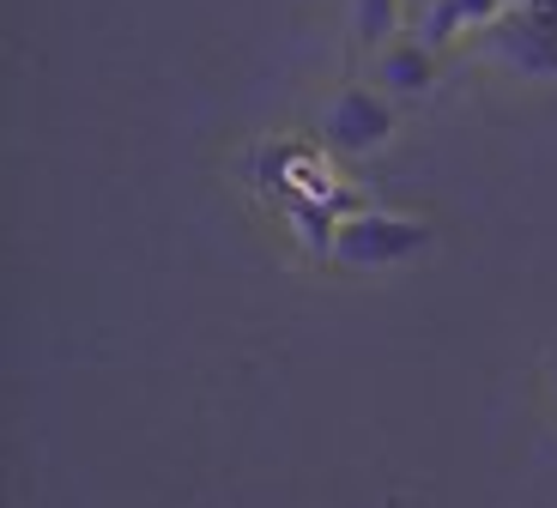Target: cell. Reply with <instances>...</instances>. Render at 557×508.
Returning <instances> with one entry per match:
<instances>
[{"label": "cell", "instance_id": "1", "mask_svg": "<svg viewBox=\"0 0 557 508\" xmlns=\"http://www.w3.org/2000/svg\"><path fill=\"white\" fill-rule=\"evenodd\" d=\"M431 248V224L400 219V212H351L339 219V243H334V261L346 267H400L412 255Z\"/></svg>", "mask_w": 557, "mask_h": 508}, {"label": "cell", "instance_id": "2", "mask_svg": "<svg viewBox=\"0 0 557 508\" xmlns=\"http://www.w3.org/2000/svg\"><path fill=\"white\" fill-rule=\"evenodd\" d=\"M388 134H394V103L376 85H346L321 110V139L334 151H376L388 146Z\"/></svg>", "mask_w": 557, "mask_h": 508}, {"label": "cell", "instance_id": "3", "mask_svg": "<svg viewBox=\"0 0 557 508\" xmlns=\"http://www.w3.org/2000/svg\"><path fill=\"white\" fill-rule=\"evenodd\" d=\"M485 49L521 79H557V25L540 13H503L485 30Z\"/></svg>", "mask_w": 557, "mask_h": 508}, {"label": "cell", "instance_id": "4", "mask_svg": "<svg viewBox=\"0 0 557 508\" xmlns=\"http://www.w3.org/2000/svg\"><path fill=\"white\" fill-rule=\"evenodd\" d=\"M436 79V49L418 37H394L388 49H376V91H394V97H418L431 91Z\"/></svg>", "mask_w": 557, "mask_h": 508}, {"label": "cell", "instance_id": "5", "mask_svg": "<svg viewBox=\"0 0 557 508\" xmlns=\"http://www.w3.org/2000/svg\"><path fill=\"white\" fill-rule=\"evenodd\" d=\"M509 13L503 0H436L431 13L418 18V42H431V49H443L448 37H460V30H479L485 37L497 18Z\"/></svg>", "mask_w": 557, "mask_h": 508}, {"label": "cell", "instance_id": "6", "mask_svg": "<svg viewBox=\"0 0 557 508\" xmlns=\"http://www.w3.org/2000/svg\"><path fill=\"white\" fill-rule=\"evenodd\" d=\"M406 25V0H351V30L363 49H388Z\"/></svg>", "mask_w": 557, "mask_h": 508}, {"label": "cell", "instance_id": "7", "mask_svg": "<svg viewBox=\"0 0 557 508\" xmlns=\"http://www.w3.org/2000/svg\"><path fill=\"white\" fill-rule=\"evenodd\" d=\"M292 224H297V236H304L309 255H334V243H339V219H334L327 207H315V200H297V207H292Z\"/></svg>", "mask_w": 557, "mask_h": 508}, {"label": "cell", "instance_id": "8", "mask_svg": "<svg viewBox=\"0 0 557 508\" xmlns=\"http://www.w3.org/2000/svg\"><path fill=\"white\" fill-rule=\"evenodd\" d=\"M431 7H436V0H406V18H412V25H418V18L431 13Z\"/></svg>", "mask_w": 557, "mask_h": 508}, {"label": "cell", "instance_id": "9", "mask_svg": "<svg viewBox=\"0 0 557 508\" xmlns=\"http://www.w3.org/2000/svg\"><path fill=\"white\" fill-rule=\"evenodd\" d=\"M528 13H540V18H552V25H557V0H533Z\"/></svg>", "mask_w": 557, "mask_h": 508}, {"label": "cell", "instance_id": "10", "mask_svg": "<svg viewBox=\"0 0 557 508\" xmlns=\"http://www.w3.org/2000/svg\"><path fill=\"white\" fill-rule=\"evenodd\" d=\"M503 7H521V13H528V7H533V0H503Z\"/></svg>", "mask_w": 557, "mask_h": 508}]
</instances>
